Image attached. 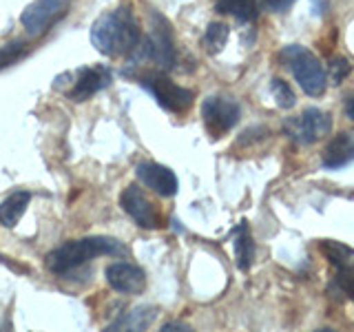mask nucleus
Segmentation results:
<instances>
[{
	"label": "nucleus",
	"instance_id": "f257e3e1",
	"mask_svg": "<svg viewBox=\"0 0 354 332\" xmlns=\"http://www.w3.org/2000/svg\"><path fill=\"white\" fill-rule=\"evenodd\" d=\"M140 22L129 7H120L100 16L91 27L93 47L109 58L129 55L140 47Z\"/></svg>",
	"mask_w": 354,
	"mask_h": 332
},
{
	"label": "nucleus",
	"instance_id": "f03ea898",
	"mask_svg": "<svg viewBox=\"0 0 354 332\" xmlns=\"http://www.w3.org/2000/svg\"><path fill=\"white\" fill-rule=\"evenodd\" d=\"M127 246L118 239L109 237H84V239H71L51 250L47 255V268L53 275H66L75 268H80L86 261H91L100 255H113V257H122L127 255Z\"/></svg>",
	"mask_w": 354,
	"mask_h": 332
},
{
	"label": "nucleus",
	"instance_id": "7ed1b4c3",
	"mask_svg": "<svg viewBox=\"0 0 354 332\" xmlns=\"http://www.w3.org/2000/svg\"><path fill=\"white\" fill-rule=\"evenodd\" d=\"M279 60L283 62V66L290 69L297 84L304 89L306 95L321 98L326 93L328 77L324 66L317 60V55H313L306 47H301V44H288L286 49H281Z\"/></svg>",
	"mask_w": 354,
	"mask_h": 332
},
{
	"label": "nucleus",
	"instance_id": "20e7f679",
	"mask_svg": "<svg viewBox=\"0 0 354 332\" xmlns=\"http://www.w3.org/2000/svg\"><path fill=\"white\" fill-rule=\"evenodd\" d=\"M113 82V73L109 66L95 64V66H82L73 73H64L55 77V89L66 93V98L73 102H86L88 98L95 95L97 91L106 89Z\"/></svg>",
	"mask_w": 354,
	"mask_h": 332
},
{
	"label": "nucleus",
	"instance_id": "39448f33",
	"mask_svg": "<svg viewBox=\"0 0 354 332\" xmlns=\"http://www.w3.org/2000/svg\"><path fill=\"white\" fill-rule=\"evenodd\" d=\"M283 131L288 138L299 144H313V142H319L321 138H326L332 131V118L326 111L310 107L301 111L299 116L288 118L283 122Z\"/></svg>",
	"mask_w": 354,
	"mask_h": 332
},
{
	"label": "nucleus",
	"instance_id": "423d86ee",
	"mask_svg": "<svg viewBox=\"0 0 354 332\" xmlns=\"http://www.w3.org/2000/svg\"><path fill=\"white\" fill-rule=\"evenodd\" d=\"M142 84L153 93V98L158 100V104L171 113H184L193 104V91L175 84L171 77H166L164 73H151L142 80Z\"/></svg>",
	"mask_w": 354,
	"mask_h": 332
},
{
	"label": "nucleus",
	"instance_id": "0eeeda50",
	"mask_svg": "<svg viewBox=\"0 0 354 332\" xmlns=\"http://www.w3.org/2000/svg\"><path fill=\"white\" fill-rule=\"evenodd\" d=\"M144 58H149L151 62H155V66L162 71L173 69L175 66V47H173V33H171V25L166 22V18H162L160 14H153V27H151V36L144 42Z\"/></svg>",
	"mask_w": 354,
	"mask_h": 332
},
{
	"label": "nucleus",
	"instance_id": "6e6552de",
	"mask_svg": "<svg viewBox=\"0 0 354 332\" xmlns=\"http://www.w3.org/2000/svg\"><path fill=\"white\" fill-rule=\"evenodd\" d=\"M319 250L335 268V286L341 288L343 295L354 297V248L337 239H324L319 243Z\"/></svg>",
	"mask_w": 354,
	"mask_h": 332
},
{
	"label": "nucleus",
	"instance_id": "1a4fd4ad",
	"mask_svg": "<svg viewBox=\"0 0 354 332\" xmlns=\"http://www.w3.org/2000/svg\"><path fill=\"white\" fill-rule=\"evenodd\" d=\"M202 118H204L206 129L210 131V136L219 138L237 124L239 104L226 95H210L202 104Z\"/></svg>",
	"mask_w": 354,
	"mask_h": 332
},
{
	"label": "nucleus",
	"instance_id": "9d476101",
	"mask_svg": "<svg viewBox=\"0 0 354 332\" xmlns=\"http://www.w3.org/2000/svg\"><path fill=\"white\" fill-rule=\"evenodd\" d=\"M69 5L71 0H36L22 11V25L29 36H38L47 31L55 20H60Z\"/></svg>",
	"mask_w": 354,
	"mask_h": 332
},
{
	"label": "nucleus",
	"instance_id": "9b49d317",
	"mask_svg": "<svg viewBox=\"0 0 354 332\" xmlns=\"http://www.w3.org/2000/svg\"><path fill=\"white\" fill-rule=\"evenodd\" d=\"M120 204L124 208V213L136 219V224L142 228H160V215L155 206L142 193V188L131 184L120 195Z\"/></svg>",
	"mask_w": 354,
	"mask_h": 332
},
{
	"label": "nucleus",
	"instance_id": "f8f14e48",
	"mask_svg": "<svg viewBox=\"0 0 354 332\" xmlns=\"http://www.w3.org/2000/svg\"><path fill=\"white\" fill-rule=\"evenodd\" d=\"M106 282L118 293L124 295H140L147 288V275L142 268L127 261L111 264L106 268Z\"/></svg>",
	"mask_w": 354,
	"mask_h": 332
},
{
	"label": "nucleus",
	"instance_id": "ddd939ff",
	"mask_svg": "<svg viewBox=\"0 0 354 332\" xmlns=\"http://www.w3.org/2000/svg\"><path fill=\"white\" fill-rule=\"evenodd\" d=\"M136 175L142 184H147L151 191H155L162 197H173L177 193V177L171 169L158 164V162H142L138 164Z\"/></svg>",
	"mask_w": 354,
	"mask_h": 332
},
{
	"label": "nucleus",
	"instance_id": "4468645a",
	"mask_svg": "<svg viewBox=\"0 0 354 332\" xmlns=\"http://www.w3.org/2000/svg\"><path fill=\"white\" fill-rule=\"evenodd\" d=\"M324 166L330 171L343 169L354 162V136L352 133H339L337 138H332L328 142V147L324 149Z\"/></svg>",
	"mask_w": 354,
	"mask_h": 332
},
{
	"label": "nucleus",
	"instance_id": "2eb2a0df",
	"mask_svg": "<svg viewBox=\"0 0 354 332\" xmlns=\"http://www.w3.org/2000/svg\"><path fill=\"white\" fill-rule=\"evenodd\" d=\"M31 195L25 191H16L11 193L3 204H0V224L7 228H14L18 224V219L25 215V210L29 206Z\"/></svg>",
	"mask_w": 354,
	"mask_h": 332
},
{
	"label": "nucleus",
	"instance_id": "dca6fc26",
	"mask_svg": "<svg viewBox=\"0 0 354 332\" xmlns=\"http://www.w3.org/2000/svg\"><path fill=\"white\" fill-rule=\"evenodd\" d=\"M215 11L232 16L239 22H254L259 16V5L257 0H219Z\"/></svg>",
	"mask_w": 354,
	"mask_h": 332
},
{
	"label": "nucleus",
	"instance_id": "f3484780",
	"mask_svg": "<svg viewBox=\"0 0 354 332\" xmlns=\"http://www.w3.org/2000/svg\"><path fill=\"white\" fill-rule=\"evenodd\" d=\"M235 259H237L239 270H248L254 259V241L248 232L246 221H241L235 230Z\"/></svg>",
	"mask_w": 354,
	"mask_h": 332
},
{
	"label": "nucleus",
	"instance_id": "a211bd4d",
	"mask_svg": "<svg viewBox=\"0 0 354 332\" xmlns=\"http://www.w3.org/2000/svg\"><path fill=\"white\" fill-rule=\"evenodd\" d=\"M155 319V308H147V306H140L136 310H131V313L118 321V324H113V328H129V330H144L149 328L153 324Z\"/></svg>",
	"mask_w": 354,
	"mask_h": 332
},
{
	"label": "nucleus",
	"instance_id": "6ab92c4d",
	"mask_svg": "<svg viewBox=\"0 0 354 332\" xmlns=\"http://www.w3.org/2000/svg\"><path fill=\"white\" fill-rule=\"evenodd\" d=\"M228 40V27L224 22H210L206 33H204V47L208 53H219L226 47Z\"/></svg>",
	"mask_w": 354,
	"mask_h": 332
},
{
	"label": "nucleus",
	"instance_id": "aec40b11",
	"mask_svg": "<svg viewBox=\"0 0 354 332\" xmlns=\"http://www.w3.org/2000/svg\"><path fill=\"white\" fill-rule=\"evenodd\" d=\"M270 89H272V95H274V102L279 104L281 109H292L297 98H295V91L290 86H288V82L279 80V77H274V80L270 82Z\"/></svg>",
	"mask_w": 354,
	"mask_h": 332
},
{
	"label": "nucleus",
	"instance_id": "412c9836",
	"mask_svg": "<svg viewBox=\"0 0 354 332\" xmlns=\"http://www.w3.org/2000/svg\"><path fill=\"white\" fill-rule=\"evenodd\" d=\"M328 71H330V82L335 86H339L350 75L352 66H350V62L346 58H332L330 64H328Z\"/></svg>",
	"mask_w": 354,
	"mask_h": 332
},
{
	"label": "nucleus",
	"instance_id": "4be33fe9",
	"mask_svg": "<svg viewBox=\"0 0 354 332\" xmlns=\"http://www.w3.org/2000/svg\"><path fill=\"white\" fill-rule=\"evenodd\" d=\"M22 44L20 42H14V44H7L5 49H0V66H7L11 62H16L20 55H22Z\"/></svg>",
	"mask_w": 354,
	"mask_h": 332
},
{
	"label": "nucleus",
	"instance_id": "5701e85b",
	"mask_svg": "<svg viewBox=\"0 0 354 332\" xmlns=\"http://www.w3.org/2000/svg\"><path fill=\"white\" fill-rule=\"evenodd\" d=\"M259 3L268 9V11H274V14H281V11H288L292 5H295V0H259Z\"/></svg>",
	"mask_w": 354,
	"mask_h": 332
},
{
	"label": "nucleus",
	"instance_id": "b1692460",
	"mask_svg": "<svg viewBox=\"0 0 354 332\" xmlns=\"http://www.w3.org/2000/svg\"><path fill=\"white\" fill-rule=\"evenodd\" d=\"M343 113H346L348 120L354 122V93L346 95V100H343Z\"/></svg>",
	"mask_w": 354,
	"mask_h": 332
},
{
	"label": "nucleus",
	"instance_id": "393cba45",
	"mask_svg": "<svg viewBox=\"0 0 354 332\" xmlns=\"http://www.w3.org/2000/svg\"><path fill=\"white\" fill-rule=\"evenodd\" d=\"M162 330L164 332H171V330H191V328H188L186 324H175V321H173V324H166Z\"/></svg>",
	"mask_w": 354,
	"mask_h": 332
}]
</instances>
